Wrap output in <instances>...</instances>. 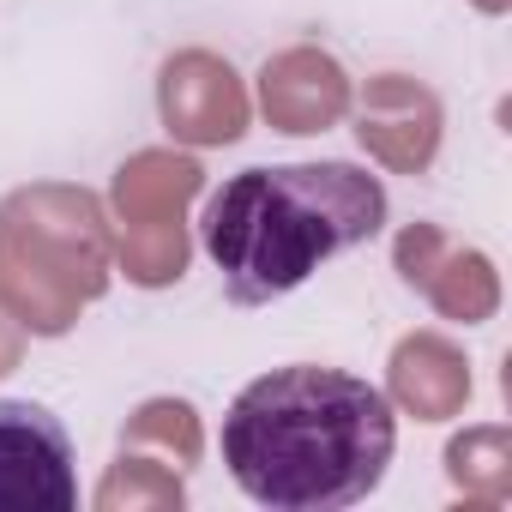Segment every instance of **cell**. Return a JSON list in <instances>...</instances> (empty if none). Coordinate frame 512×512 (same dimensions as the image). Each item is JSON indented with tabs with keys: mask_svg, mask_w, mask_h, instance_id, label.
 Here are the masks:
<instances>
[{
	"mask_svg": "<svg viewBox=\"0 0 512 512\" xmlns=\"http://www.w3.org/2000/svg\"><path fill=\"white\" fill-rule=\"evenodd\" d=\"M386 229V187L356 163H260L229 175L199 217L205 260L235 308H272L326 260Z\"/></svg>",
	"mask_w": 512,
	"mask_h": 512,
	"instance_id": "2",
	"label": "cell"
},
{
	"mask_svg": "<svg viewBox=\"0 0 512 512\" xmlns=\"http://www.w3.org/2000/svg\"><path fill=\"white\" fill-rule=\"evenodd\" d=\"M79 458L49 404L0 398V512H73Z\"/></svg>",
	"mask_w": 512,
	"mask_h": 512,
	"instance_id": "3",
	"label": "cell"
},
{
	"mask_svg": "<svg viewBox=\"0 0 512 512\" xmlns=\"http://www.w3.org/2000/svg\"><path fill=\"white\" fill-rule=\"evenodd\" d=\"M229 482L272 512H344L386 482L398 416L380 386L344 368L290 362L247 380L223 410Z\"/></svg>",
	"mask_w": 512,
	"mask_h": 512,
	"instance_id": "1",
	"label": "cell"
}]
</instances>
